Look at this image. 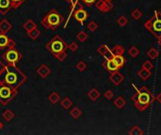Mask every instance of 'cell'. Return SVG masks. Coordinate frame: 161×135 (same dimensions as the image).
Returning <instances> with one entry per match:
<instances>
[{
	"mask_svg": "<svg viewBox=\"0 0 161 135\" xmlns=\"http://www.w3.org/2000/svg\"><path fill=\"white\" fill-rule=\"evenodd\" d=\"M28 80V76L15 64H7L0 72V83L18 89Z\"/></svg>",
	"mask_w": 161,
	"mask_h": 135,
	"instance_id": "cell-1",
	"label": "cell"
},
{
	"mask_svg": "<svg viewBox=\"0 0 161 135\" xmlns=\"http://www.w3.org/2000/svg\"><path fill=\"white\" fill-rule=\"evenodd\" d=\"M154 100V96L146 86H141L132 97L135 107L140 112H143L149 108Z\"/></svg>",
	"mask_w": 161,
	"mask_h": 135,
	"instance_id": "cell-2",
	"label": "cell"
},
{
	"mask_svg": "<svg viewBox=\"0 0 161 135\" xmlns=\"http://www.w3.org/2000/svg\"><path fill=\"white\" fill-rule=\"evenodd\" d=\"M64 18L57 10H51L48 13L43 16L42 19L41 24L43 27L51 30H56L60 25L63 23Z\"/></svg>",
	"mask_w": 161,
	"mask_h": 135,
	"instance_id": "cell-3",
	"label": "cell"
},
{
	"mask_svg": "<svg viewBox=\"0 0 161 135\" xmlns=\"http://www.w3.org/2000/svg\"><path fill=\"white\" fill-rule=\"evenodd\" d=\"M144 27L157 38L161 37V12L154 11V16L144 24Z\"/></svg>",
	"mask_w": 161,
	"mask_h": 135,
	"instance_id": "cell-4",
	"label": "cell"
},
{
	"mask_svg": "<svg viewBox=\"0 0 161 135\" xmlns=\"http://www.w3.org/2000/svg\"><path fill=\"white\" fill-rule=\"evenodd\" d=\"M45 48L51 53V55H54L56 54L63 52V51H66L68 49V44L62 40L60 36L56 35L51 38L50 41L46 43Z\"/></svg>",
	"mask_w": 161,
	"mask_h": 135,
	"instance_id": "cell-5",
	"label": "cell"
},
{
	"mask_svg": "<svg viewBox=\"0 0 161 135\" xmlns=\"http://www.w3.org/2000/svg\"><path fill=\"white\" fill-rule=\"evenodd\" d=\"M18 94L17 89L0 83V104L8 105Z\"/></svg>",
	"mask_w": 161,
	"mask_h": 135,
	"instance_id": "cell-6",
	"label": "cell"
},
{
	"mask_svg": "<svg viewBox=\"0 0 161 135\" xmlns=\"http://www.w3.org/2000/svg\"><path fill=\"white\" fill-rule=\"evenodd\" d=\"M3 60L7 64H16L23 58V55L13 47L6 50V52L2 55Z\"/></svg>",
	"mask_w": 161,
	"mask_h": 135,
	"instance_id": "cell-7",
	"label": "cell"
},
{
	"mask_svg": "<svg viewBox=\"0 0 161 135\" xmlns=\"http://www.w3.org/2000/svg\"><path fill=\"white\" fill-rule=\"evenodd\" d=\"M16 46L15 41L6 34L0 33V50H7Z\"/></svg>",
	"mask_w": 161,
	"mask_h": 135,
	"instance_id": "cell-8",
	"label": "cell"
},
{
	"mask_svg": "<svg viewBox=\"0 0 161 135\" xmlns=\"http://www.w3.org/2000/svg\"><path fill=\"white\" fill-rule=\"evenodd\" d=\"M95 7L101 12L107 13V12L110 11L113 9V4L111 3V1H106V0H96Z\"/></svg>",
	"mask_w": 161,
	"mask_h": 135,
	"instance_id": "cell-9",
	"label": "cell"
},
{
	"mask_svg": "<svg viewBox=\"0 0 161 135\" xmlns=\"http://www.w3.org/2000/svg\"><path fill=\"white\" fill-rule=\"evenodd\" d=\"M74 18L75 19V20L77 22H79L81 24H83V23H84L88 17H89V14H88V12L83 9V8H80V9H77L75 12H74V14H73Z\"/></svg>",
	"mask_w": 161,
	"mask_h": 135,
	"instance_id": "cell-10",
	"label": "cell"
},
{
	"mask_svg": "<svg viewBox=\"0 0 161 135\" xmlns=\"http://www.w3.org/2000/svg\"><path fill=\"white\" fill-rule=\"evenodd\" d=\"M103 67H104L107 72H118L120 67L116 64V62L114 61L113 58L110 59H105V61L103 62Z\"/></svg>",
	"mask_w": 161,
	"mask_h": 135,
	"instance_id": "cell-11",
	"label": "cell"
},
{
	"mask_svg": "<svg viewBox=\"0 0 161 135\" xmlns=\"http://www.w3.org/2000/svg\"><path fill=\"white\" fill-rule=\"evenodd\" d=\"M109 80H110V82L114 86H119L121 85V83L124 80V74L120 73L119 72H111L110 76H109Z\"/></svg>",
	"mask_w": 161,
	"mask_h": 135,
	"instance_id": "cell-12",
	"label": "cell"
},
{
	"mask_svg": "<svg viewBox=\"0 0 161 135\" xmlns=\"http://www.w3.org/2000/svg\"><path fill=\"white\" fill-rule=\"evenodd\" d=\"M36 72H37V74L40 76L42 79H45L48 75H50L51 69L47 65H45V64H42L40 67H38Z\"/></svg>",
	"mask_w": 161,
	"mask_h": 135,
	"instance_id": "cell-13",
	"label": "cell"
},
{
	"mask_svg": "<svg viewBox=\"0 0 161 135\" xmlns=\"http://www.w3.org/2000/svg\"><path fill=\"white\" fill-rule=\"evenodd\" d=\"M12 10L10 0H0V13L5 15Z\"/></svg>",
	"mask_w": 161,
	"mask_h": 135,
	"instance_id": "cell-14",
	"label": "cell"
},
{
	"mask_svg": "<svg viewBox=\"0 0 161 135\" xmlns=\"http://www.w3.org/2000/svg\"><path fill=\"white\" fill-rule=\"evenodd\" d=\"M11 28H12V25L7 19H3V20L0 21V33L7 34L8 32L11 30Z\"/></svg>",
	"mask_w": 161,
	"mask_h": 135,
	"instance_id": "cell-15",
	"label": "cell"
},
{
	"mask_svg": "<svg viewBox=\"0 0 161 135\" xmlns=\"http://www.w3.org/2000/svg\"><path fill=\"white\" fill-rule=\"evenodd\" d=\"M138 75L139 76V78L142 80V81H147V80L151 77L152 72H151V70L146 69H144V68L141 67V69L139 70Z\"/></svg>",
	"mask_w": 161,
	"mask_h": 135,
	"instance_id": "cell-16",
	"label": "cell"
},
{
	"mask_svg": "<svg viewBox=\"0 0 161 135\" xmlns=\"http://www.w3.org/2000/svg\"><path fill=\"white\" fill-rule=\"evenodd\" d=\"M113 104L116 108L123 109L126 105V100H124V98L123 97V96H118V97L114 100Z\"/></svg>",
	"mask_w": 161,
	"mask_h": 135,
	"instance_id": "cell-17",
	"label": "cell"
},
{
	"mask_svg": "<svg viewBox=\"0 0 161 135\" xmlns=\"http://www.w3.org/2000/svg\"><path fill=\"white\" fill-rule=\"evenodd\" d=\"M87 96H88V98H89V100H92L95 101L96 100H98V99L100 98L101 93L98 91V89L92 88V89L87 93Z\"/></svg>",
	"mask_w": 161,
	"mask_h": 135,
	"instance_id": "cell-18",
	"label": "cell"
},
{
	"mask_svg": "<svg viewBox=\"0 0 161 135\" xmlns=\"http://www.w3.org/2000/svg\"><path fill=\"white\" fill-rule=\"evenodd\" d=\"M36 27H37V24L33 20H31V19H28V20L27 22H25V24H23V28L27 32L33 30Z\"/></svg>",
	"mask_w": 161,
	"mask_h": 135,
	"instance_id": "cell-19",
	"label": "cell"
},
{
	"mask_svg": "<svg viewBox=\"0 0 161 135\" xmlns=\"http://www.w3.org/2000/svg\"><path fill=\"white\" fill-rule=\"evenodd\" d=\"M111 51V54L114 55H124V46H121V45L120 44H117V45H115V46L113 47V49L110 50Z\"/></svg>",
	"mask_w": 161,
	"mask_h": 135,
	"instance_id": "cell-20",
	"label": "cell"
},
{
	"mask_svg": "<svg viewBox=\"0 0 161 135\" xmlns=\"http://www.w3.org/2000/svg\"><path fill=\"white\" fill-rule=\"evenodd\" d=\"M2 117L3 118L7 121V122H10L12 120V118H13L15 117V114L13 111L10 110V109H7V110H5L2 114Z\"/></svg>",
	"mask_w": 161,
	"mask_h": 135,
	"instance_id": "cell-21",
	"label": "cell"
},
{
	"mask_svg": "<svg viewBox=\"0 0 161 135\" xmlns=\"http://www.w3.org/2000/svg\"><path fill=\"white\" fill-rule=\"evenodd\" d=\"M48 100L51 102L52 104H57V102L60 100V96L57 92H52L50 93V95L48 96Z\"/></svg>",
	"mask_w": 161,
	"mask_h": 135,
	"instance_id": "cell-22",
	"label": "cell"
},
{
	"mask_svg": "<svg viewBox=\"0 0 161 135\" xmlns=\"http://www.w3.org/2000/svg\"><path fill=\"white\" fill-rule=\"evenodd\" d=\"M27 33H28V36L31 38V40L35 41V40H37V38L41 36L42 32L38 29V27H36V28H34L33 30H31V31L27 32Z\"/></svg>",
	"mask_w": 161,
	"mask_h": 135,
	"instance_id": "cell-23",
	"label": "cell"
},
{
	"mask_svg": "<svg viewBox=\"0 0 161 135\" xmlns=\"http://www.w3.org/2000/svg\"><path fill=\"white\" fill-rule=\"evenodd\" d=\"M70 115L74 119H78L81 115H82V111L80 110V109L78 107H74L72 110L70 111Z\"/></svg>",
	"mask_w": 161,
	"mask_h": 135,
	"instance_id": "cell-24",
	"label": "cell"
},
{
	"mask_svg": "<svg viewBox=\"0 0 161 135\" xmlns=\"http://www.w3.org/2000/svg\"><path fill=\"white\" fill-rule=\"evenodd\" d=\"M60 105L64 110H69V109L73 106V101L71 100L68 97H66L60 101Z\"/></svg>",
	"mask_w": 161,
	"mask_h": 135,
	"instance_id": "cell-25",
	"label": "cell"
},
{
	"mask_svg": "<svg viewBox=\"0 0 161 135\" xmlns=\"http://www.w3.org/2000/svg\"><path fill=\"white\" fill-rule=\"evenodd\" d=\"M113 59H114V61L116 62V64L120 67V68H121V67H124V64H125V58L124 57V55H114L113 56Z\"/></svg>",
	"mask_w": 161,
	"mask_h": 135,
	"instance_id": "cell-26",
	"label": "cell"
},
{
	"mask_svg": "<svg viewBox=\"0 0 161 135\" xmlns=\"http://www.w3.org/2000/svg\"><path fill=\"white\" fill-rule=\"evenodd\" d=\"M147 55L149 56L151 59H153V60H156V59H157V58H158L159 53H158V51H157L156 48H151V49L147 52Z\"/></svg>",
	"mask_w": 161,
	"mask_h": 135,
	"instance_id": "cell-27",
	"label": "cell"
},
{
	"mask_svg": "<svg viewBox=\"0 0 161 135\" xmlns=\"http://www.w3.org/2000/svg\"><path fill=\"white\" fill-rule=\"evenodd\" d=\"M129 134L130 135H142V134H144V131L139 128V126L136 125L130 130Z\"/></svg>",
	"mask_w": 161,
	"mask_h": 135,
	"instance_id": "cell-28",
	"label": "cell"
},
{
	"mask_svg": "<svg viewBox=\"0 0 161 135\" xmlns=\"http://www.w3.org/2000/svg\"><path fill=\"white\" fill-rule=\"evenodd\" d=\"M110 50L108 47H107V45H106V44H101L100 46L97 48V53L99 54V55H103L104 56L108 51Z\"/></svg>",
	"mask_w": 161,
	"mask_h": 135,
	"instance_id": "cell-29",
	"label": "cell"
},
{
	"mask_svg": "<svg viewBox=\"0 0 161 135\" xmlns=\"http://www.w3.org/2000/svg\"><path fill=\"white\" fill-rule=\"evenodd\" d=\"M53 56L56 57V58L59 60L60 62H63L64 60L67 58L68 55H67V53H66V51H63V52H60V53H59V54L54 55Z\"/></svg>",
	"mask_w": 161,
	"mask_h": 135,
	"instance_id": "cell-30",
	"label": "cell"
},
{
	"mask_svg": "<svg viewBox=\"0 0 161 135\" xmlns=\"http://www.w3.org/2000/svg\"><path fill=\"white\" fill-rule=\"evenodd\" d=\"M88 34L86 33V32H84V31H80V32H78V33L76 34V38L80 42H84V41H87V38H88Z\"/></svg>",
	"mask_w": 161,
	"mask_h": 135,
	"instance_id": "cell-31",
	"label": "cell"
},
{
	"mask_svg": "<svg viewBox=\"0 0 161 135\" xmlns=\"http://www.w3.org/2000/svg\"><path fill=\"white\" fill-rule=\"evenodd\" d=\"M128 54H129V55L132 56L133 58H135V57H137L139 55V50L137 48V46H132L128 50Z\"/></svg>",
	"mask_w": 161,
	"mask_h": 135,
	"instance_id": "cell-32",
	"label": "cell"
},
{
	"mask_svg": "<svg viewBox=\"0 0 161 135\" xmlns=\"http://www.w3.org/2000/svg\"><path fill=\"white\" fill-rule=\"evenodd\" d=\"M131 16L134 20H139V19L141 18V16H142V12H141L139 9H135L131 12Z\"/></svg>",
	"mask_w": 161,
	"mask_h": 135,
	"instance_id": "cell-33",
	"label": "cell"
},
{
	"mask_svg": "<svg viewBox=\"0 0 161 135\" xmlns=\"http://www.w3.org/2000/svg\"><path fill=\"white\" fill-rule=\"evenodd\" d=\"M117 24L120 25V27H124L128 24V19L126 17H124V16H120L118 18V20H117Z\"/></svg>",
	"mask_w": 161,
	"mask_h": 135,
	"instance_id": "cell-34",
	"label": "cell"
},
{
	"mask_svg": "<svg viewBox=\"0 0 161 135\" xmlns=\"http://www.w3.org/2000/svg\"><path fill=\"white\" fill-rule=\"evenodd\" d=\"M87 27L91 32H94V31L97 30V28H98V24L96 22H94V21H92V22H89L88 24Z\"/></svg>",
	"mask_w": 161,
	"mask_h": 135,
	"instance_id": "cell-35",
	"label": "cell"
},
{
	"mask_svg": "<svg viewBox=\"0 0 161 135\" xmlns=\"http://www.w3.org/2000/svg\"><path fill=\"white\" fill-rule=\"evenodd\" d=\"M10 1H11L12 10H17L25 1V0H10Z\"/></svg>",
	"mask_w": 161,
	"mask_h": 135,
	"instance_id": "cell-36",
	"label": "cell"
},
{
	"mask_svg": "<svg viewBox=\"0 0 161 135\" xmlns=\"http://www.w3.org/2000/svg\"><path fill=\"white\" fill-rule=\"evenodd\" d=\"M75 68L78 69L80 72H84V70L87 69V65H86V63H85L84 61L80 60V61L75 65Z\"/></svg>",
	"mask_w": 161,
	"mask_h": 135,
	"instance_id": "cell-37",
	"label": "cell"
},
{
	"mask_svg": "<svg viewBox=\"0 0 161 135\" xmlns=\"http://www.w3.org/2000/svg\"><path fill=\"white\" fill-rule=\"evenodd\" d=\"M141 67L144 68V69H146L151 70V69L154 68V64H153L151 61H149V60H146V61H144V62L142 63V66H141Z\"/></svg>",
	"mask_w": 161,
	"mask_h": 135,
	"instance_id": "cell-38",
	"label": "cell"
},
{
	"mask_svg": "<svg viewBox=\"0 0 161 135\" xmlns=\"http://www.w3.org/2000/svg\"><path fill=\"white\" fill-rule=\"evenodd\" d=\"M68 49L72 51V52H75V51H77V49H78V44L75 41H72L68 45Z\"/></svg>",
	"mask_w": 161,
	"mask_h": 135,
	"instance_id": "cell-39",
	"label": "cell"
},
{
	"mask_svg": "<svg viewBox=\"0 0 161 135\" xmlns=\"http://www.w3.org/2000/svg\"><path fill=\"white\" fill-rule=\"evenodd\" d=\"M104 97L107 99V100H111V99H113V97H114V93L111 91V90H107V91L105 92V94H104Z\"/></svg>",
	"mask_w": 161,
	"mask_h": 135,
	"instance_id": "cell-40",
	"label": "cell"
},
{
	"mask_svg": "<svg viewBox=\"0 0 161 135\" xmlns=\"http://www.w3.org/2000/svg\"><path fill=\"white\" fill-rule=\"evenodd\" d=\"M87 6H92V4H94L96 2V0H82Z\"/></svg>",
	"mask_w": 161,
	"mask_h": 135,
	"instance_id": "cell-41",
	"label": "cell"
},
{
	"mask_svg": "<svg viewBox=\"0 0 161 135\" xmlns=\"http://www.w3.org/2000/svg\"><path fill=\"white\" fill-rule=\"evenodd\" d=\"M4 68H5V64L3 63V61L0 60V72H1L2 70L4 69Z\"/></svg>",
	"mask_w": 161,
	"mask_h": 135,
	"instance_id": "cell-42",
	"label": "cell"
},
{
	"mask_svg": "<svg viewBox=\"0 0 161 135\" xmlns=\"http://www.w3.org/2000/svg\"><path fill=\"white\" fill-rule=\"evenodd\" d=\"M156 100L159 102V103H161V93L157 94V96L156 97Z\"/></svg>",
	"mask_w": 161,
	"mask_h": 135,
	"instance_id": "cell-43",
	"label": "cell"
},
{
	"mask_svg": "<svg viewBox=\"0 0 161 135\" xmlns=\"http://www.w3.org/2000/svg\"><path fill=\"white\" fill-rule=\"evenodd\" d=\"M157 43L159 45V47H161V37L157 38Z\"/></svg>",
	"mask_w": 161,
	"mask_h": 135,
	"instance_id": "cell-44",
	"label": "cell"
},
{
	"mask_svg": "<svg viewBox=\"0 0 161 135\" xmlns=\"http://www.w3.org/2000/svg\"><path fill=\"white\" fill-rule=\"evenodd\" d=\"M4 128V124L2 123L1 121H0V130H2V128Z\"/></svg>",
	"mask_w": 161,
	"mask_h": 135,
	"instance_id": "cell-45",
	"label": "cell"
},
{
	"mask_svg": "<svg viewBox=\"0 0 161 135\" xmlns=\"http://www.w3.org/2000/svg\"><path fill=\"white\" fill-rule=\"evenodd\" d=\"M67 1H68L69 3H72L73 1H75V0H67Z\"/></svg>",
	"mask_w": 161,
	"mask_h": 135,
	"instance_id": "cell-46",
	"label": "cell"
},
{
	"mask_svg": "<svg viewBox=\"0 0 161 135\" xmlns=\"http://www.w3.org/2000/svg\"><path fill=\"white\" fill-rule=\"evenodd\" d=\"M106 1H112V0H106Z\"/></svg>",
	"mask_w": 161,
	"mask_h": 135,
	"instance_id": "cell-47",
	"label": "cell"
}]
</instances>
